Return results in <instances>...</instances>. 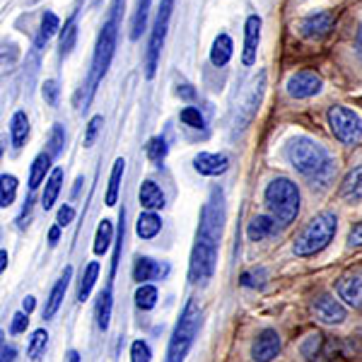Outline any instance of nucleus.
I'll use <instances>...</instances> for the list:
<instances>
[{"instance_id":"58836bf2","label":"nucleus","mask_w":362,"mask_h":362,"mask_svg":"<svg viewBox=\"0 0 362 362\" xmlns=\"http://www.w3.org/2000/svg\"><path fill=\"white\" fill-rule=\"evenodd\" d=\"M179 119H181V124L189 126V128H203V126H206V121H203V114L198 112L196 107H186V109H181Z\"/></svg>"},{"instance_id":"aec40b11","label":"nucleus","mask_w":362,"mask_h":362,"mask_svg":"<svg viewBox=\"0 0 362 362\" xmlns=\"http://www.w3.org/2000/svg\"><path fill=\"white\" fill-rule=\"evenodd\" d=\"M138 198H140V206L148 208L150 213H153V210H157V208L165 206V194H162V189L155 184L153 179L143 181V186H140V194H138Z\"/></svg>"},{"instance_id":"ddd939ff","label":"nucleus","mask_w":362,"mask_h":362,"mask_svg":"<svg viewBox=\"0 0 362 362\" xmlns=\"http://www.w3.org/2000/svg\"><path fill=\"white\" fill-rule=\"evenodd\" d=\"M261 44V17L249 15L247 25H244V51H242V63L244 66H254L256 63V51Z\"/></svg>"},{"instance_id":"6e6552de","label":"nucleus","mask_w":362,"mask_h":362,"mask_svg":"<svg viewBox=\"0 0 362 362\" xmlns=\"http://www.w3.org/2000/svg\"><path fill=\"white\" fill-rule=\"evenodd\" d=\"M326 119H329L331 133H334V136L341 140V143L358 145L360 140H362V119L353 112V109H348V107H331L329 114H326Z\"/></svg>"},{"instance_id":"09e8293b","label":"nucleus","mask_w":362,"mask_h":362,"mask_svg":"<svg viewBox=\"0 0 362 362\" xmlns=\"http://www.w3.org/2000/svg\"><path fill=\"white\" fill-rule=\"evenodd\" d=\"M348 244L350 247H362V223L353 225V230L348 235Z\"/></svg>"},{"instance_id":"f3484780","label":"nucleus","mask_w":362,"mask_h":362,"mask_svg":"<svg viewBox=\"0 0 362 362\" xmlns=\"http://www.w3.org/2000/svg\"><path fill=\"white\" fill-rule=\"evenodd\" d=\"M70 276H73V268L68 266L66 271H63V276L58 278V283L54 285V290H51L49 300H46V305H44V319H54L56 317L58 307H61L63 297H66V290H68V285H70Z\"/></svg>"},{"instance_id":"4468645a","label":"nucleus","mask_w":362,"mask_h":362,"mask_svg":"<svg viewBox=\"0 0 362 362\" xmlns=\"http://www.w3.org/2000/svg\"><path fill=\"white\" fill-rule=\"evenodd\" d=\"M336 293L348 307L362 309V271L343 276L336 285Z\"/></svg>"},{"instance_id":"6ab92c4d","label":"nucleus","mask_w":362,"mask_h":362,"mask_svg":"<svg viewBox=\"0 0 362 362\" xmlns=\"http://www.w3.org/2000/svg\"><path fill=\"white\" fill-rule=\"evenodd\" d=\"M232 54H235V44H232V39L227 37V34H218L213 42V49H210V63L218 68H223L230 63Z\"/></svg>"},{"instance_id":"cd10ccee","label":"nucleus","mask_w":362,"mask_h":362,"mask_svg":"<svg viewBox=\"0 0 362 362\" xmlns=\"http://www.w3.org/2000/svg\"><path fill=\"white\" fill-rule=\"evenodd\" d=\"M49 169H51V155L49 153L37 155V160L32 162V169H29V189L32 191L37 189L46 174H49Z\"/></svg>"},{"instance_id":"a19ab883","label":"nucleus","mask_w":362,"mask_h":362,"mask_svg":"<svg viewBox=\"0 0 362 362\" xmlns=\"http://www.w3.org/2000/svg\"><path fill=\"white\" fill-rule=\"evenodd\" d=\"M102 124H104L102 116H92L90 119V124H87V133H85V148H92V145H95L99 131H102Z\"/></svg>"},{"instance_id":"2eb2a0df","label":"nucleus","mask_w":362,"mask_h":362,"mask_svg":"<svg viewBox=\"0 0 362 362\" xmlns=\"http://www.w3.org/2000/svg\"><path fill=\"white\" fill-rule=\"evenodd\" d=\"M194 167L203 177H220V174H225L227 167H230V157L223 153H201V155H196Z\"/></svg>"},{"instance_id":"1a4fd4ad","label":"nucleus","mask_w":362,"mask_h":362,"mask_svg":"<svg viewBox=\"0 0 362 362\" xmlns=\"http://www.w3.org/2000/svg\"><path fill=\"white\" fill-rule=\"evenodd\" d=\"M321 87V78L317 73H312V70H300V73H295L293 78L288 80V95L295 97V99H309L314 95H319Z\"/></svg>"},{"instance_id":"e433bc0d","label":"nucleus","mask_w":362,"mask_h":362,"mask_svg":"<svg viewBox=\"0 0 362 362\" xmlns=\"http://www.w3.org/2000/svg\"><path fill=\"white\" fill-rule=\"evenodd\" d=\"M167 140L165 138H150V143H148V157H150V162H155V165H162L165 162V157H167Z\"/></svg>"},{"instance_id":"b1692460","label":"nucleus","mask_w":362,"mask_h":362,"mask_svg":"<svg viewBox=\"0 0 362 362\" xmlns=\"http://www.w3.org/2000/svg\"><path fill=\"white\" fill-rule=\"evenodd\" d=\"M10 138H13L15 150H20L29 138V119L25 112H15L10 121Z\"/></svg>"},{"instance_id":"423d86ee","label":"nucleus","mask_w":362,"mask_h":362,"mask_svg":"<svg viewBox=\"0 0 362 362\" xmlns=\"http://www.w3.org/2000/svg\"><path fill=\"white\" fill-rule=\"evenodd\" d=\"M198 326H201V309H198L196 300H189L184 307V312H181L179 321H177V326H174L172 338H169L167 362H184L189 348L194 346Z\"/></svg>"},{"instance_id":"37998d69","label":"nucleus","mask_w":362,"mask_h":362,"mask_svg":"<svg viewBox=\"0 0 362 362\" xmlns=\"http://www.w3.org/2000/svg\"><path fill=\"white\" fill-rule=\"evenodd\" d=\"M131 362H150V348L145 341L131 343Z\"/></svg>"},{"instance_id":"412c9836","label":"nucleus","mask_w":362,"mask_h":362,"mask_svg":"<svg viewBox=\"0 0 362 362\" xmlns=\"http://www.w3.org/2000/svg\"><path fill=\"white\" fill-rule=\"evenodd\" d=\"M341 196L346 201H362V167L350 169L341 184Z\"/></svg>"},{"instance_id":"a878e982","label":"nucleus","mask_w":362,"mask_h":362,"mask_svg":"<svg viewBox=\"0 0 362 362\" xmlns=\"http://www.w3.org/2000/svg\"><path fill=\"white\" fill-rule=\"evenodd\" d=\"M58 29H61L58 17L54 13H44L42 25H39V34H37V39H34V49H44V46L49 44V39L54 37Z\"/></svg>"},{"instance_id":"8fccbe9b","label":"nucleus","mask_w":362,"mask_h":362,"mask_svg":"<svg viewBox=\"0 0 362 362\" xmlns=\"http://www.w3.org/2000/svg\"><path fill=\"white\" fill-rule=\"evenodd\" d=\"M0 355H3V360H0V362H15V348L13 346H5V343H3V353H0Z\"/></svg>"},{"instance_id":"c756f323","label":"nucleus","mask_w":362,"mask_h":362,"mask_svg":"<svg viewBox=\"0 0 362 362\" xmlns=\"http://www.w3.org/2000/svg\"><path fill=\"white\" fill-rule=\"evenodd\" d=\"M124 169H126V162L124 160H116L114 167H112V177H109V189H107V206H116L119 201V189H121V177H124Z\"/></svg>"},{"instance_id":"603ef678","label":"nucleus","mask_w":362,"mask_h":362,"mask_svg":"<svg viewBox=\"0 0 362 362\" xmlns=\"http://www.w3.org/2000/svg\"><path fill=\"white\" fill-rule=\"evenodd\" d=\"M58 237H61V225L51 227V232H49V244H51V247H54V244H58Z\"/></svg>"},{"instance_id":"72a5a7b5","label":"nucleus","mask_w":362,"mask_h":362,"mask_svg":"<svg viewBox=\"0 0 362 362\" xmlns=\"http://www.w3.org/2000/svg\"><path fill=\"white\" fill-rule=\"evenodd\" d=\"M157 300H160V293H157L155 285H140L136 290V307L143 309V312L153 309L157 305Z\"/></svg>"},{"instance_id":"49530a36","label":"nucleus","mask_w":362,"mask_h":362,"mask_svg":"<svg viewBox=\"0 0 362 362\" xmlns=\"http://www.w3.org/2000/svg\"><path fill=\"white\" fill-rule=\"evenodd\" d=\"M27 324H29V319H27V314H25V312L15 314V317H13V324H10V334H25Z\"/></svg>"},{"instance_id":"0eeeda50","label":"nucleus","mask_w":362,"mask_h":362,"mask_svg":"<svg viewBox=\"0 0 362 362\" xmlns=\"http://www.w3.org/2000/svg\"><path fill=\"white\" fill-rule=\"evenodd\" d=\"M172 8H174V0H162L160 10H157L153 37H150V46H148V56H145V75H148L150 80H153L155 73H157V63H160L162 46H165V37H167L169 17H172Z\"/></svg>"},{"instance_id":"f8f14e48","label":"nucleus","mask_w":362,"mask_h":362,"mask_svg":"<svg viewBox=\"0 0 362 362\" xmlns=\"http://www.w3.org/2000/svg\"><path fill=\"white\" fill-rule=\"evenodd\" d=\"M331 29H334V15L331 13H312L300 22V34L305 39H314V42L324 39Z\"/></svg>"},{"instance_id":"de8ad7c7","label":"nucleus","mask_w":362,"mask_h":362,"mask_svg":"<svg viewBox=\"0 0 362 362\" xmlns=\"http://www.w3.org/2000/svg\"><path fill=\"white\" fill-rule=\"evenodd\" d=\"M73 218H75L73 206H63L61 210H58V225H61V227H66V225L73 223Z\"/></svg>"},{"instance_id":"4be33fe9","label":"nucleus","mask_w":362,"mask_h":362,"mask_svg":"<svg viewBox=\"0 0 362 362\" xmlns=\"http://www.w3.org/2000/svg\"><path fill=\"white\" fill-rule=\"evenodd\" d=\"M273 230H276V220L268 218V215H256L247 227V237L251 242H261V239L271 237Z\"/></svg>"},{"instance_id":"9b49d317","label":"nucleus","mask_w":362,"mask_h":362,"mask_svg":"<svg viewBox=\"0 0 362 362\" xmlns=\"http://www.w3.org/2000/svg\"><path fill=\"white\" fill-rule=\"evenodd\" d=\"M314 314H317L319 321L331 324V326H334V324L338 326V324H343V321L348 319L346 307H343L338 300H334V295H319L317 300H314Z\"/></svg>"},{"instance_id":"f03ea898","label":"nucleus","mask_w":362,"mask_h":362,"mask_svg":"<svg viewBox=\"0 0 362 362\" xmlns=\"http://www.w3.org/2000/svg\"><path fill=\"white\" fill-rule=\"evenodd\" d=\"M285 157L293 165L295 172H300L302 177L312 181V186L317 184L319 189L331 184L336 174V160L324 145H319L317 140L307 136H295L285 145Z\"/></svg>"},{"instance_id":"5701e85b","label":"nucleus","mask_w":362,"mask_h":362,"mask_svg":"<svg viewBox=\"0 0 362 362\" xmlns=\"http://www.w3.org/2000/svg\"><path fill=\"white\" fill-rule=\"evenodd\" d=\"M75 39H78V13L70 15V20L61 29V49H58V56L61 58L70 56V51L75 49Z\"/></svg>"},{"instance_id":"393cba45","label":"nucleus","mask_w":362,"mask_h":362,"mask_svg":"<svg viewBox=\"0 0 362 362\" xmlns=\"http://www.w3.org/2000/svg\"><path fill=\"white\" fill-rule=\"evenodd\" d=\"M61 184H63V169L56 167L54 172H51V177L46 179V186H44V196H42V206L44 210L54 208L58 194H61Z\"/></svg>"},{"instance_id":"473e14b6","label":"nucleus","mask_w":362,"mask_h":362,"mask_svg":"<svg viewBox=\"0 0 362 362\" xmlns=\"http://www.w3.org/2000/svg\"><path fill=\"white\" fill-rule=\"evenodd\" d=\"M112 223L109 220H102L99 223V227H97V235H95V254L97 256H102V254H107L109 251V247H112Z\"/></svg>"},{"instance_id":"7ed1b4c3","label":"nucleus","mask_w":362,"mask_h":362,"mask_svg":"<svg viewBox=\"0 0 362 362\" xmlns=\"http://www.w3.org/2000/svg\"><path fill=\"white\" fill-rule=\"evenodd\" d=\"M124 3L126 0H114L107 22H104L102 32H99V37H97V49H95V56H92L90 80H87V90H90V97L87 99H92L97 85L102 83V78L107 75L109 66H112V58L116 51V37H119L121 17H124Z\"/></svg>"},{"instance_id":"a18cd8bd","label":"nucleus","mask_w":362,"mask_h":362,"mask_svg":"<svg viewBox=\"0 0 362 362\" xmlns=\"http://www.w3.org/2000/svg\"><path fill=\"white\" fill-rule=\"evenodd\" d=\"M121 244H124V210H121V218H119V237H116V251H114V261H112V276L119 268L121 261Z\"/></svg>"},{"instance_id":"f257e3e1","label":"nucleus","mask_w":362,"mask_h":362,"mask_svg":"<svg viewBox=\"0 0 362 362\" xmlns=\"http://www.w3.org/2000/svg\"><path fill=\"white\" fill-rule=\"evenodd\" d=\"M225 227V196L220 189L210 191V198L201 210V223H198L196 244L191 251L189 280L191 283H206L213 276L218 264V247Z\"/></svg>"},{"instance_id":"5fc2aeb1","label":"nucleus","mask_w":362,"mask_h":362,"mask_svg":"<svg viewBox=\"0 0 362 362\" xmlns=\"http://www.w3.org/2000/svg\"><path fill=\"white\" fill-rule=\"evenodd\" d=\"M8 268V251H0V271H5Z\"/></svg>"},{"instance_id":"a211bd4d","label":"nucleus","mask_w":362,"mask_h":362,"mask_svg":"<svg viewBox=\"0 0 362 362\" xmlns=\"http://www.w3.org/2000/svg\"><path fill=\"white\" fill-rule=\"evenodd\" d=\"M264 87H266V73H259V80H256L254 87H251L249 97L244 99V107L239 109V114H242V128L254 119L256 112H259L261 97H264Z\"/></svg>"},{"instance_id":"f704fd0d","label":"nucleus","mask_w":362,"mask_h":362,"mask_svg":"<svg viewBox=\"0 0 362 362\" xmlns=\"http://www.w3.org/2000/svg\"><path fill=\"white\" fill-rule=\"evenodd\" d=\"M15 196H17V179L13 174H3V179H0V206L10 208L15 203Z\"/></svg>"},{"instance_id":"ea45409f","label":"nucleus","mask_w":362,"mask_h":362,"mask_svg":"<svg viewBox=\"0 0 362 362\" xmlns=\"http://www.w3.org/2000/svg\"><path fill=\"white\" fill-rule=\"evenodd\" d=\"M264 280H266V271H264V268H259V271L242 273V280H239V283H242L244 288H261V285H264Z\"/></svg>"},{"instance_id":"4c0bfd02","label":"nucleus","mask_w":362,"mask_h":362,"mask_svg":"<svg viewBox=\"0 0 362 362\" xmlns=\"http://www.w3.org/2000/svg\"><path fill=\"white\" fill-rule=\"evenodd\" d=\"M63 145H66V131H63L61 124H56L54 128H51V136H49V155L51 157L61 155Z\"/></svg>"},{"instance_id":"c85d7f7f","label":"nucleus","mask_w":362,"mask_h":362,"mask_svg":"<svg viewBox=\"0 0 362 362\" xmlns=\"http://www.w3.org/2000/svg\"><path fill=\"white\" fill-rule=\"evenodd\" d=\"M148 10H150V0H138L136 3V15L131 20V39L138 42L145 32V25H148Z\"/></svg>"},{"instance_id":"3c124183","label":"nucleus","mask_w":362,"mask_h":362,"mask_svg":"<svg viewBox=\"0 0 362 362\" xmlns=\"http://www.w3.org/2000/svg\"><path fill=\"white\" fill-rule=\"evenodd\" d=\"M177 95H179V97H184V99H194V97H196V92L191 90V85H181V87H177Z\"/></svg>"},{"instance_id":"7c9ffc66","label":"nucleus","mask_w":362,"mask_h":362,"mask_svg":"<svg viewBox=\"0 0 362 362\" xmlns=\"http://www.w3.org/2000/svg\"><path fill=\"white\" fill-rule=\"evenodd\" d=\"M109 321H112V288H104V293L97 300V326L107 331Z\"/></svg>"},{"instance_id":"c03bdc74","label":"nucleus","mask_w":362,"mask_h":362,"mask_svg":"<svg viewBox=\"0 0 362 362\" xmlns=\"http://www.w3.org/2000/svg\"><path fill=\"white\" fill-rule=\"evenodd\" d=\"M58 83L56 80H46L44 83V87H42V97L46 99V104L49 107H58Z\"/></svg>"},{"instance_id":"4d7b16f0","label":"nucleus","mask_w":362,"mask_h":362,"mask_svg":"<svg viewBox=\"0 0 362 362\" xmlns=\"http://www.w3.org/2000/svg\"><path fill=\"white\" fill-rule=\"evenodd\" d=\"M358 51H360V56H362V25L358 29Z\"/></svg>"},{"instance_id":"39448f33","label":"nucleus","mask_w":362,"mask_h":362,"mask_svg":"<svg viewBox=\"0 0 362 362\" xmlns=\"http://www.w3.org/2000/svg\"><path fill=\"white\" fill-rule=\"evenodd\" d=\"M266 206L271 210V215L283 225H290L300 215V189H297L295 181L276 177L264 191Z\"/></svg>"},{"instance_id":"79ce46f5","label":"nucleus","mask_w":362,"mask_h":362,"mask_svg":"<svg viewBox=\"0 0 362 362\" xmlns=\"http://www.w3.org/2000/svg\"><path fill=\"white\" fill-rule=\"evenodd\" d=\"M321 348V334H309L305 338V343L300 346V353L305 355V358H314V355L319 353Z\"/></svg>"},{"instance_id":"20e7f679","label":"nucleus","mask_w":362,"mask_h":362,"mask_svg":"<svg viewBox=\"0 0 362 362\" xmlns=\"http://www.w3.org/2000/svg\"><path fill=\"white\" fill-rule=\"evenodd\" d=\"M336 230H338V218L331 210H324V213L314 215L305 230H302L293 242V254L295 256L319 254L321 249H326L331 244V239L336 237Z\"/></svg>"},{"instance_id":"2f4dec72","label":"nucleus","mask_w":362,"mask_h":362,"mask_svg":"<svg viewBox=\"0 0 362 362\" xmlns=\"http://www.w3.org/2000/svg\"><path fill=\"white\" fill-rule=\"evenodd\" d=\"M46 346H49V334H46L44 329H39V331H34L32 338H29V346H27V355H29V360H42L44 358V353H46Z\"/></svg>"},{"instance_id":"c9c22d12","label":"nucleus","mask_w":362,"mask_h":362,"mask_svg":"<svg viewBox=\"0 0 362 362\" xmlns=\"http://www.w3.org/2000/svg\"><path fill=\"white\" fill-rule=\"evenodd\" d=\"M97 276H99V264H97V261H92V264L85 268L83 283H80V290H78V300L80 302H85L87 297H90L92 288H95V283H97Z\"/></svg>"},{"instance_id":"864d4df0","label":"nucleus","mask_w":362,"mask_h":362,"mask_svg":"<svg viewBox=\"0 0 362 362\" xmlns=\"http://www.w3.org/2000/svg\"><path fill=\"white\" fill-rule=\"evenodd\" d=\"M34 307H37V300H34V297H25V302H22V309H25V314L32 312Z\"/></svg>"},{"instance_id":"6e6d98bb","label":"nucleus","mask_w":362,"mask_h":362,"mask_svg":"<svg viewBox=\"0 0 362 362\" xmlns=\"http://www.w3.org/2000/svg\"><path fill=\"white\" fill-rule=\"evenodd\" d=\"M66 360H68V362H80V353H78V350H68Z\"/></svg>"},{"instance_id":"9d476101","label":"nucleus","mask_w":362,"mask_h":362,"mask_svg":"<svg viewBox=\"0 0 362 362\" xmlns=\"http://www.w3.org/2000/svg\"><path fill=\"white\" fill-rule=\"evenodd\" d=\"M280 353V336L276 329H264L256 336L254 346H251V358L254 362H271Z\"/></svg>"},{"instance_id":"bb28decb","label":"nucleus","mask_w":362,"mask_h":362,"mask_svg":"<svg viewBox=\"0 0 362 362\" xmlns=\"http://www.w3.org/2000/svg\"><path fill=\"white\" fill-rule=\"evenodd\" d=\"M160 230H162V220H160V215H155V213H143L138 218V225H136V232H138V237L140 239H153L160 235Z\"/></svg>"},{"instance_id":"dca6fc26","label":"nucleus","mask_w":362,"mask_h":362,"mask_svg":"<svg viewBox=\"0 0 362 362\" xmlns=\"http://www.w3.org/2000/svg\"><path fill=\"white\" fill-rule=\"evenodd\" d=\"M167 273H169V266L167 264L153 261V259H148V256H138L136 264H133V278H136L138 283H143V285H148L150 280L165 278Z\"/></svg>"}]
</instances>
